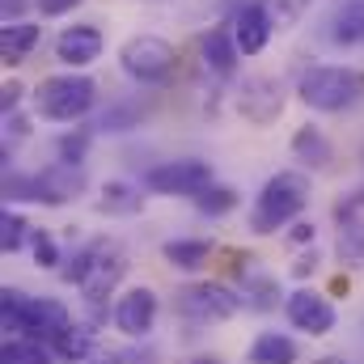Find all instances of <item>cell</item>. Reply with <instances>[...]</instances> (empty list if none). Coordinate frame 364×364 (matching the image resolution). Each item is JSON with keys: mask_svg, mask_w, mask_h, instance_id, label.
Instances as JSON below:
<instances>
[{"mask_svg": "<svg viewBox=\"0 0 364 364\" xmlns=\"http://www.w3.org/2000/svg\"><path fill=\"white\" fill-rule=\"evenodd\" d=\"M284 318H288L292 331L314 335V339H322V335L335 331V305H331V296H322V292H314V288L288 292V296H284Z\"/></svg>", "mask_w": 364, "mask_h": 364, "instance_id": "cell-11", "label": "cell"}, {"mask_svg": "<svg viewBox=\"0 0 364 364\" xmlns=\"http://www.w3.org/2000/svg\"><path fill=\"white\" fill-rule=\"evenodd\" d=\"M43 43V26L38 21H9L4 30H0V60L9 64V68H17V64H26L30 60V51Z\"/></svg>", "mask_w": 364, "mask_h": 364, "instance_id": "cell-16", "label": "cell"}, {"mask_svg": "<svg viewBox=\"0 0 364 364\" xmlns=\"http://www.w3.org/2000/svg\"><path fill=\"white\" fill-rule=\"evenodd\" d=\"M272 34H275V26H272V17H267V9H263V0L259 4H246L233 17V38H237V51L242 55H259L272 43Z\"/></svg>", "mask_w": 364, "mask_h": 364, "instance_id": "cell-14", "label": "cell"}, {"mask_svg": "<svg viewBox=\"0 0 364 364\" xmlns=\"http://www.w3.org/2000/svg\"><path fill=\"white\" fill-rule=\"evenodd\" d=\"M284 85L267 77V73H255V77H242V85L233 93V106H237V114L246 119V123H255V127H272L275 119L284 114Z\"/></svg>", "mask_w": 364, "mask_h": 364, "instance_id": "cell-8", "label": "cell"}, {"mask_svg": "<svg viewBox=\"0 0 364 364\" xmlns=\"http://www.w3.org/2000/svg\"><path fill=\"white\" fill-rule=\"evenodd\" d=\"M93 348H97V339H93L90 326H81V322H73V326L51 343V352H55L64 364H85L93 356Z\"/></svg>", "mask_w": 364, "mask_h": 364, "instance_id": "cell-20", "label": "cell"}, {"mask_svg": "<svg viewBox=\"0 0 364 364\" xmlns=\"http://www.w3.org/2000/svg\"><path fill=\"white\" fill-rule=\"evenodd\" d=\"M331 43L339 47H364V0H352L331 21Z\"/></svg>", "mask_w": 364, "mask_h": 364, "instance_id": "cell-21", "label": "cell"}, {"mask_svg": "<svg viewBox=\"0 0 364 364\" xmlns=\"http://www.w3.org/2000/svg\"><path fill=\"white\" fill-rule=\"evenodd\" d=\"M292 272L301 275V279H305V275H314V272H318V255H314V246H309V255H301V259L292 263Z\"/></svg>", "mask_w": 364, "mask_h": 364, "instance_id": "cell-33", "label": "cell"}, {"mask_svg": "<svg viewBox=\"0 0 364 364\" xmlns=\"http://www.w3.org/2000/svg\"><path fill=\"white\" fill-rule=\"evenodd\" d=\"M161 259L174 272H203L208 259H212V242H203V237H174V242L161 246Z\"/></svg>", "mask_w": 364, "mask_h": 364, "instance_id": "cell-17", "label": "cell"}, {"mask_svg": "<svg viewBox=\"0 0 364 364\" xmlns=\"http://www.w3.org/2000/svg\"><path fill=\"white\" fill-rule=\"evenodd\" d=\"M309 364H352L348 356H318V360H309Z\"/></svg>", "mask_w": 364, "mask_h": 364, "instance_id": "cell-35", "label": "cell"}, {"mask_svg": "<svg viewBox=\"0 0 364 364\" xmlns=\"http://www.w3.org/2000/svg\"><path fill=\"white\" fill-rule=\"evenodd\" d=\"M81 170L73 166H47L43 174H17L9 178V195L13 199H38V203H68L77 191H81Z\"/></svg>", "mask_w": 364, "mask_h": 364, "instance_id": "cell-9", "label": "cell"}, {"mask_svg": "<svg viewBox=\"0 0 364 364\" xmlns=\"http://www.w3.org/2000/svg\"><path fill=\"white\" fill-rule=\"evenodd\" d=\"M60 275H64L68 284H77L90 305H102V301L123 284V275H127V255L119 250V242H106V237H102V242H90Z\"/></svg>", "mask_w": 364, "mask_h": 364, "instance_id": "cell-2", "label": "cell"}, {"mask_svg": "<svg viewBox=\"0 0 364 364\" xmlns=\"http://www.w3.org/2000/svg\"><path fill=\"white\" fill-rule=\"evenodd\" d=\"M51 348L34 343V339H9L4 343V364H51Z\"/></svg>", "mask_w": 364, "mask_h": 364, "instance_id": "cell-25", "label": "cell"}, {"mask_svg": "<svg viewBox=\"0 0 364 364\" xmlns=\"http://www.w3.org/2000/svg\"><path fill=\"white\" fill-rule=\"evenodd\" d=\"M292 153H296L301 161H309V166H326V161H331V144H326L322 127H314V123L296 127V136H292Z\"/></svg>", "mask_w": 364, "mask_h": 364, "instance_id": "cell-22", "label": "cell"}, {"mask_svg": "<svg viewBox=\"0 0 364 364\" xmlns=\"http://www.w3.org/2000/svg\"><path fill=\"white\" fill-rule=\"evenodd\" d=\"M97 102V81L85 73H60V77H43L34 90V110L51 123H77L85 119Z\"/></svg>", "mask_w": 364, "mask_h": 364, "instance_id": "cell-4", "label": "cell"}, {"mask_svg": "<svg viewBox=\"0 0 364 364\" xmlns=\"http://www.w3.org/2000/svg\"><path fill=\"white\" fill-rule=\"evenodd\" d=\"M30 255H34V263L38 267H60V246H55V237L47 233V229H34V242H30Z\"/></svg>", "mask_w": 364, "mask_h": 364, "instance_id": "cell-28", "label": "cell"}, {"mask_svg": "<svg viewBox=\"0 0 364 364\" xmlns=\"http://www.w3.org/2000/svg\"><path fill=\"white\" fill-rule=\"evenodd\" d=\"M314 199V178L301 174V170H279L263 182L255 208H250V233L255 237H272L275 229L301 220V212L309 208Z\"/></svg>", "mask_w": 364, "mask_h": 364, "instance_id": "cell-1", "label": "cell"}, {"mask_svg": "<svg viewBox=\"0 0 364 364\" xmlns=\"http://www.w3.org/2000/svg\"><path fill=\"white\" fill-rule=\"evenodd\" d=\"M242 305H246V296H237L220 279H199V284H186V288L174 292V309H178L186 322H195V326L229 322V318H237Z\"/></svg>", "mask_w": 364, "mask_h": 364, "instance_id": "cell-5", "label": "cell"}, {"mask_svg": "<svg viewBox=\"0 0 364 364\" xmlns=\"http://www.w3.org/2000/svg\"><path fill=\"white\" fill-rule=\"evenodd\" d=\"M140 208H144L140 186H132L123 178H110L102 186V195H97V212H106V216H136Z\"/></svg>", "mask_w": 364, "mask_h": 364, "instance_id": "cell-18", "label": "cell"}, {"mask_svg": "<svg viewBox=\"0 0 364 364\" xmlns=\"http://www.w3.org/2000/svg\"><path fill=\"white\" fill-rule=\"evenodd\" d=\"M199 51H203V64H208L216 77H233V73H237L242 51H237L233 26H216V30H208L203 43H199Z\"/></svg>", "mask_w": 364, "mask_h": 364, "instance_id": "cell-15", "label": "cell"}, {"mask_svg": "<svg viewBox=\"0 0 364 364\" xmlns=\"http://www.w3.org/2000/svg\"><path fill=\"white\" fill-rule=\"evenodd\" d=\"M157 314H161V296H157V288H149V284H132L119 301H114V331L119 335H127V339H144V335H153V326H157Z\"/></svg>", "mask_w": 364, "mask_h": 364, "instance_id": "cell-10", "label": "cell"}, {"mask_svg": "<svg viewBox=\"0 0 364 364\" xmlns=\"http://www.w3.org/2000/svg\"><path fill=\"white\" fill-rule=\"evenodd\" d=\"M335 220H339V229H335V255H339V263L352 267V272H364V195L339 199L335 203Z\"/></svg>", "mask_w": 364, "mask_h": 364, "instance_id": "cell-12", "label": "cell"}, {"mask_svg": "<svg viewBox=\"0 0 364 364\" xmlns=\"http://www.w3.org/2000/svg\"><path fill=\"white\" fill-rule=\"evenodd\" d=\"M191 364H225V360H220V356H195Z\"/></svg>", "mask_w": 364, "mask_h": 364, "instance_id": "cell-36", "label": "cell"}, {"mask_svg": "<svg viewBox=\"0 0 364 364\" xmlns=\"http://www.w3.org/2000/svg\"><path fill=\"white\" fill-rule=\"evenodd\" d=\"M237 203H242V195H237L233 186H225V182H212L203 195H195V208H199L203 216H229Z\"/></svg>", "mask_w": 364, "mask_h": 364, "instance_id": "cell-23", "label": "cell"}, {"mask_svg": "<svg viewBox=\"0 0 364 364\" xmlns=\"http://www.w3.org/2000/svg\"><path fill=\"white\" fill-rule=\"evenodd\" d=\"M296 93L309 110L339 114V110H352L356 102H364V73L360 68H339V64H318L301 77Z\"/></svg>", "mask_w": 364, "mask_h": 364, "instance_id": "cell-3", "label": "cell"}, {"mask_svg": "<svg viewBox=\"0 0 364 364\" xmlns=\"http://www.w3.org/2000/svg\"><path fill=\"white\" fill-rule=\"evenodd\" d=\"M34 4H38V13H43V17H64V13H68V9H77L81 0H34Z\"/></svg>", "mask_w": 364, "mask_h": 364, "instance_id": "cell-30", "label": "cell"}, {"mask_svg": "<svg viewBox=\"0 0 364 364\" xmlns=\"http://www.w3.org/2000/svg\"><path fill=\"white\" fill-rule=\"evenodd\" d=\"M174 64H178V55H174V47H170L161 34H132V38H123V47H119V68H123L132 81H140V85H161V81H170Z\"/></svg>", "mask_w": 364, "mask_h": 364, "instance_id": "cell-6", "label": "cell"}, {"mask_svg": "<svg viewBox=\"0 0 364 364\" xmlns=\"http://www.w3.org/2000/svg\"><path fill=\"white\" fill-rule=\"evenodd\" d=\"M275 296H279V284L272 275H259V279L246 284V305H255V309H272Z\"/></svg>", "mask_w": 364, "mask_h": 364, "instance_id": "cell-29", "label": "cell"}, {"mask_svg": "<svg viewBox=\"0 0 364 364\" xmlns=\"http://www.w3.org/2000/svg\"><path fill=\"white\" fill-rule=\"evenodd\" d=\"M102 47H106L102 26L77 21V26H64V30H60V38H55V60H60L68 73H81V68H90L93 60L102 55Z\"/></svg>", "mask_w": 364, "mask_h": 364, "instance_id": "cell-13", "label": "cell"}, {"mask_svg": "<svg viewBox=\"0 0 364 364\" xmlns=\"http://www.w3.org/2000/svg\"><path fill=\"white\" fill-rule=\"evenodd\" d=\"M34 242V225L21 216V212H4V220H0V246H4V255H17L21 246H30Z\"/></svg>", "mask_w": 364, "mask_h": 364, "instance_id": "cell-24", "label": "cell"}, {"mask_svg": "<svg viewBox=\"0 0 364 364\" xmlns=\"http://www.w3.org/2000/svg\"><path fill=\"white\" fill-rule=\"evenodd\" d=\"M250 364H296V343L279 331H263L255 343H250Z\"/></svg>", "mask_w": 364, "mask_h": 364, "instance_id": "cell-19", "label": "cell"}, {"mask_svg": "<svg viewBox=\"0 0 364 364\" xmlns=\"http://www.w3.org/2000/svg\"><path fill=\"white\" fill-rule=\"evenodd\" d=\"M212 182H216V178H212V166H208V161H199V157L161 161V166H153V170L144 174V186H149L153 195H186V199L203 195Z\"/></svg>", "mask_w": 364, "mask_h": 364, "instance_id": "cell-7", "label": "cell"}, {"mask_svg": "<svg viewBox=\"0 0 364 364\" xmlns=\"http://www.w3.org/2000/svg\"><path fill=\"white\" fill-rule=\"evenodd\" d=\"M348 288H352V284H348V275H335V284H331V296H348Z\"/></svg>", "mask_w": 364, "mask_h": 364, "instance_id": "cell-34", "label": "cell"}, {"mask_svg": "<svg viewBox=\"0 0 364 364\" xmlns=\"http://www.w3.org/2000/svg\"><path fill=\"white\" fill-rule=\"evenodd\" d=\"M21 85H17V81H4V90H0V106H4V110H17V102H21Z\"/></svg>", "mask_w": 364, "mask_h": 364, "instance_id": "cell-32", "label": "cell"}, {"mask_svg": "<svg viewBox=\"0 0 364 364\" xmlns=\"http://www.w3.org/2000/svg\"><path fill=\"white\" fill-rule=\"evenodd\" d=\"M309 4H314V0H263V9H267V17H272L275 30H292V26L305 17Z\"/></svg>", "mask_w": 364, "mask_h": 364, "instance_id": "cell-26", "label": "cell"}, {"mask_svg": "<svg viewBox=\"0 0 364 364\" xmlns=\"http://www.w3.org/2000/svg\"><path fill=\"white\" fill-rule=\"evenodd\" d=\"M55 153H60V166H81V161H85V153H90V132H73V136H60Z\"/></svg>", "mask_w": 364, "mask_h": 364, "instance_id": "cell-27", "label": "cell"}, {"mask_svg": "<svg viewBox=\"0 0 364 364\" xmlns=\"http://www.w3.org/2000/svg\"><path fill=\"white\" fill-rule=\"evenodd\" d=\"M288 242H292V246H305V242L314 246V225H305V220H292V233H288Z\"/></svg>", "mask_w": 364, "mask_h": 364, "instance_id": "cell-31", "label": "cell"}]
</instances>
